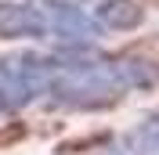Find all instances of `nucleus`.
Returning a JSON list of instances; mask_svg holds the SVG:
<instances>
[{"label":"nucleus","mask_w":159,"mask_h":155,"mask_svg":"<svg viewBox=\"0 0 159 155\" xmlns=\"http://www.w3.org/2000/svg\"><path fill=\"white\" fill-rule=\"evenodd\" d=\"M152 72L145 61L134 58H98V54H80V58H58L54 79L47 97L61 108H105L116 105L130 90L148 87Z\"/></svg>","instance_id":"1"},{"label":"nucleus","mask_w":159,"mask_h":155,"mask_svg":"<svg viewBox=\"0 0 159 155\" xmlns=\"http://www.w3.org/2000/svg\"><path fill=\"white\" fill-rule=\"evenodd\" d=\"M54 61L33 51H18L0 58V112H18L40 97H47L54 79Z\"/></svg>","instance_id":"2"},{"label":"nucleus","mask_w":159,"mask_h":155,"mask_svg":"<svg viewBox=\"0 0 159 155\" xmlns=\"http://www.w3.org/2000/svg\"><path fill=\"white\" fill-rule=\"evenodd\" d=\"M40 11L47 18V36L65 40V43H90L101 33L87 4L80 0H40Z\"/></svg>","instance_id":"3"},{"label":"nucleus","mask_w":159,"mask_h":155,"mask_svg":"<svg viewBox=\"0 0 159 155\" xmlns=\"http://www.w3.org/2000/svg\"><path fill=\"white\" fill-rule=\"evenodd\" d=\"M0 36L7 40H43L47 36V18L40 4H4L0 7Z\"/></svg>","instance_id":"4"},{"label":"nucleus","mask_w":159,"mask_h":155,"mask_svg":"<svg viewBox=\"0 0 159 155\" xmlns=\"http://www.w3.org/2000/svg\"><path fill=\"white\" fill-rule=\"evenodd\" d=\"M87 7L101 29H134L145 18V11L134 0H90Z\"/></svg>","instance_id":"5"},{"label":"nucleus","mask_w":159,"mask_h":155,"mask_svg":"<svg viewBox=\"0 0 159 155\" xmlns=\"http://www.w3.org/2000/svg\"><path fill=\"white\" fill-rule=\"evenodd\" d=\"M130 137H134V144H138L145 155H159V116L141 119V126H138Z\"/></svg>","instance_id":"6"}]
</instances>
